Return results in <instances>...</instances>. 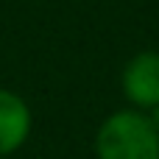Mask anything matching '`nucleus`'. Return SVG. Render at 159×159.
Segmentation results:
<instances>
[{"label": "nucleus", "mask_w": 159, "mask_h": 159, "mask_svg": "<svg viewBox=\"0 0 159 159\" xmlns=\"http://www.w3.org/2000/svg\"><path fill=\"white\" fill-rule=\"evenodd\" d=\"M92 148L95 159H159V131L148 112L126 106L101 120Z\"/></svg>", "instance_id": "f257e3e1"}, {"label": "nucleus", "mask_w": 159, "mask_h": 159, "mask_svg": "<svg viewBox=\"0 0 159 159\" xmlns=\"http://www.w3.org/2000/svg\"><path fill=\"white\" fill-rule=\"evenodd\" d=\"M120 89L129 106L134 109H154L159 103V53L140 50L134 53L120 70Z\"/></svg>", "instance_id": "f03ea898"}, {"label": "nucleus", "mask_w": 159, "mask_h": 159, "mask_svg": "<svg viewBox=\"0 0 159 159\" xmlns=\"http://www.w3.org/2000/svg\"><path fill=\"white\" fill-rule=\"evenodd\" d=\"M31 129H34V115L28 101L14 89L0 87V157L17 154L28 143Z\"/></svg>", "instance_id": "7ed1b4c3"}, {"label": "nucleus", "mask_w": 159, "mask_h": 159, "mask_svg": "<svg viewBox=\"0 0 159 159\" xmlns=\"http://www.w3.org/2000/svg\"><path fill=\"white\" fill-rule=\"evenodd\" d=\"M148 117H151V123L157 126V131H159V103L154 106V109H148Z\"/></svg>", "instance_id": "20e7f679"}]
</instances>
